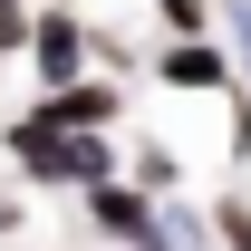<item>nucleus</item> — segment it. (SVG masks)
<instances>
[{"label": "nucleus", "instance_id": "nucleus-1", "mask_svg": "<svg viewBox=\"0 0 251 251\" xmlns=\"http://www.w3.org/2000/svg\"><path fill=\"white\" fill-rule=\"evenodd\" d=\"M10 155L29 164V184H58V193H87V184H106V174H126L106 135H68V126H39L29 106L10 116Z\"/></svg>", "mask_w": 251, "mask_h": 251}, {"label": "nucleus", "instance_id": "nucleus-2", "mask_svg": "<svg viewBox=\"0 0 251 251\" xmlns=\"http://www.w3.org/2000/svg\"><path fill=\"white\" fill-rule=\"evenodd\" d=\"M20 58L39 68V87H68V77H87V58H97V29L68 10V0H39L29 10V49Z\"/></svg>", "mask_w": 251, "mask_h": 251}, {"label": "nucleus", "instance_id": "nucleus-3", "mask_svg": "<svg viewBox=\"0 0 251 251\" xmlns=\"http://www.w3.org/2000/svg\"><path fill=\"white\" fill-rule=\"evenodd\" d=\"M155 77L184 87V97H232V87H242V77H232V49H222L213 29H203V39H155Z\"/></svg>", "mask_w": 251, "mask_h": 251}, {"label": "nucleus", "instance_id": "nucleus-4", "mask_svg": "<svg viewBox=\"0 0 251 251\" xmlns=\"http://www.w3.org/2000/svg\"><path fill=\"white\" fill-rule=\"evenodd\" d=\"M39 126H68V135H106V126H126V97L106 87V77H68V87H49L29 106Z\"/></svg>", "mask_w": 251, "mask_h": 251}, {"label": "nucleus", "instance_id": "nucleus-5", "mask_svg": "<svg viewBox=\"0 0 251 251\" xmlns=\"http://www.w3.org/2000/svg\"><path fill=\"white\" fill-rule=\"evenodd\" d=\"M77 203H87V222L106 232V242H126V251H135L145 232H155V193H135L126 174H106V184H87Z\"/></svg>", "mask_w": 251, "mask_h": 251}, {"label": "nucleus", "instance_id": "nucleus-6", "mask_svg": "<svg viewBox=\"0 0 251 251\" xmlns=\"http://www.w3.org/2000/svg\"><path fill=\"white\" fill-rule=\"evenodd\" d=\"M126 184H135V193H184V164H174V145H135Z\"/></svg>", "mask_w": 251, "mask_h": 251}, {"label": "nucleus", "instance_id": "nucleus-7", "mask_svg": "<svg viewBox=\"0 0 251 251\" xmlns=\"http://www.w3.org/2000/svg\"><path fill=\"white\" fill-rule=\"evenodd\" d=\"M213 29L232 39V77L251 87V0H213Z\"/></svg>", "mask_w": 251, "mask_h": 251}, {"label": "nucleus", "instance_id": "nucleus-8", "mask_svg": "<svg viewBox=\"0 0 251 251\" xmlns=\"http://www.w3.org/2000/svg\"><path fill=\"white\" fill-rule=\"evenodd\" d=\"M155 20H164V39H203L213 29V0H155Z\"/></svg>", "mask_w": 251, "mask_h": 251}, {"label": "nucleus", "instance_id": "nucleus-9", "mask_svg": "<svg viewBox=\"0 0 251 251\" xmlns=\"http://www.w3.org/2000/svg\"><path fill=\"white\" fill-rule=\"evenodd\" d=\"M20 49H29V10H0V68L20 58Z\"/></svg>", "mask_w": 251, "mask_h": 251}, {"label": "nucleus", "instance_id": "nucleus-10", "mask_svg": "<svg viewBox=\"0 0 251 251\" xmlns=\"http://www.w3.org/2000/svg\"><path fill=\"white\" fill-rule=\"evenodd\" d=\"M10 222H20V203H10V193H0V232H10Z\"/></svg>", "mask_w": 251, "mask_h": 251}, {"label": "nucleus", "instance_id": "nucleus-11", "mask_svg": "<svg viewBox=\"0 0 251 251\" xmlns=\"http://www.w3.org/2000/svg\"><path fill=\"white\" fill-rule=\"evenodd\" d=\"M0 10H29V0H0Z\"/></svg>", "mask_w": 251, "mask_h": 251}]
</instances>
